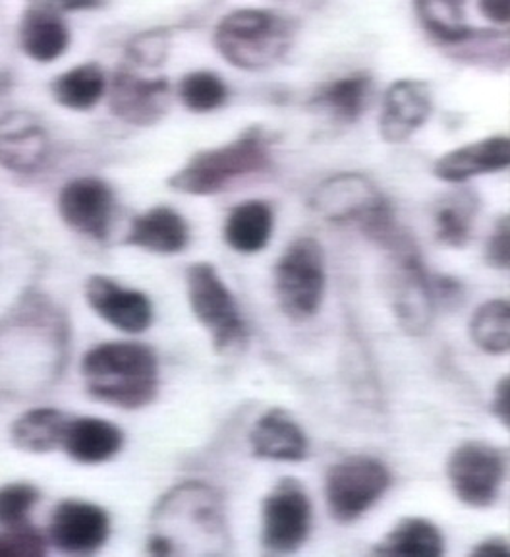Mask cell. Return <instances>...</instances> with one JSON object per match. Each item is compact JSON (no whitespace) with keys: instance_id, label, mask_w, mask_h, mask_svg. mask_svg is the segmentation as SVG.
Here are the masks:
<instances>
[{"instance_id":"cell-34","label":"cell","mask_w":510,"mask_h":557,"mask_svg":"<svg viewBox=\"0 0 510 557\" xmlns=\"http://www.w3.org/2000/svg\"><path fill=\"white\" fill-rule=\"evenodd\" d=\"M433 295L435 302L441 300V305H455L462 298V285L459 278L449 277V275H439L432 278Z\"/></svg>"},{"instance_id":"cell-11","label":"cell","mask_w":510,"mask_h":557,"mask_svg":"<svg viewBox=\"0 0 510 557\" xmlns=\"http://www.w3.org/2000/svg\"><path fill=\"white\" fill-rule=\"evenodd\" d=\"M312 532V502L302 482L281 479L261 505V544L273 554H295Z\"/></svg>"},{"instance_id":"cell-2","label":"cell","mask_w":510,"mask_h":557,"mask_svg":"<svg viewBox=\"0 0 510 557\" xmlns=\"http://www.w3.org/2000/svg\"><path fill=\"white\" fill-rule=\"evenodd\" d=\"M269 146L268 132L250 126L225 146L196 153L169 178V186L190 196H213L236 178L265 171L271 165Z\"/></svg>"},{"instance_id":"cell-36","label":"cell","mask_w":510,"mask_h":557,"mask_svg":"<svg viewBox=\"0 0 510 557\" xmlns=\"http://www.w3.org/2000/svg\"><path fill=\"white\" fill-rule=\"evenodd\" d=\"M509 375H505V377H501L499 383H497L494 395V414L505 428H509Z\"/></svg>"},{"instance_id":"cell-24","label":"cell","mask_w":510,"mask_h":557,"mask_svg":"<svg viewBox=\"0 0 510 557\" xmlns=\"http://www.w3.org/2000/svg\"><path fill=\"white\" fill-rule=\"evenodd\" d=\"M70 32L61 17L49 9L27 10L20 24V45L29 59L37 62L57 61L66 52Z\"/></svg>"},{"instance_id":"cell-8","label":"cell","mask_w":510,"mask_h":557,"mask_svg":"<svg viewBox=\"0 0 510 557\" xmlns=\"http://www.w3.org/2000/svg\"><path fill=\"white\" fill-rule=\"evenodd\" d=\"M188 300L196 320L211 333L219 352L240 347L248 337L240 305L216 273L215 265L198 261L186 271Z\"/></svg>"},{"instance_id":"cell-38","label":"cell","mask_w":510,"mask_h":557,"mask_svg":"<svg viewBox=\"0 0 510 557\" xmlns=\"http://www.w3.org/2000/svg\"><path fill=\"white\" fill-rule=\"evenodd\" d=\"M43 9L86 10L94 9L101 0H41Z\"/></svg>"},{"instance_id":"cell-3","label":"cell","mask_w":510,"mask_h":557,"mask_svg":"<svg viewBox=\"0 0 510 557\" xmlns=\"http://www.w3.org/2000/svg\"><path fill=\"white\" fill-rule=\"evenodd\" d=\"M295 32V24L273 10H236L216 26V51L236 69H269L290 49Z\"/></svg>"},{"instance_id":"cell-25","label":"cell","mask_w":510,"mask_h":557,"mask_svg":"<svg viewBox=\"0 0 510 557\" xmlns=\"http://www.w3.org/2000/svg\"><path fill=\"white\" fill-rule=\"evenodd\" d=\"M372 94V76L358 72L346 78L335 79L313 96L312 104L329 114L340 124H352L362 116Z\"/></svg>"},{"instance_id":"cell-12","label":"cell","mask_w":510,"mask_h":557,"mask_svg":"<svg viewBox=\"0 0 510 557\" xmlns=\"http://www.w3.org/2000/svg\"><path fill=\"white\" fill-rule=\"evenodd\" d=\"M59 209L74 231L103 240L113 221V190L99 178H76L62 188Z\"/></svg>"},{"instance_id":"cell-16","label":"cell","mask_w":510,"mask_h":557,"mask_svg":"<svg viewBox=\"0 0 510 557\" xmlns=\"http://www.w3.org/2000/svg\"><path fill=\"white\" fill-rule=\"evenodd\" d=\"M169 107V82L139 78L122 70L114 76L111 109L122 121L149 126L163 119Z\"/></svg>"},{"instance_id":"cell-37","label":"cell","mask_w":510,"mask_h":557,"mask_svg":"<svg viewBox=\"0 0 510 557\" xmlns=\"http://www.w3.org/2000/svg\"><path fill=\"white\" fill-rule=\"evenodd\" d=\"M507 554H509V540L502 536L482 540L476 548L472 549V556H507Z\"/></svg>"},{"instance_id":"cell-4","label":"cell","mask_w":510,"mask_h":557,"mask_svg":"<svg viewBox=\"0 0 510 557\" xmlns=\"http://www.w3.org/2000/svg\"><path fill=\"white\" fill-rule=\"evenodd\" d=\"M313 209L333 223H352L387 250L405 236L387 200L362 174H338L321 184Z\"/></svg>"},{"instance_id":"cell-21","label":"cell","mask_w":510,"mask_h":557,"mask_svg":"<svg viewBox=\"0 0 510 557\" xmlns=\"http://www.w3.org/2000/svg\"><path fill=\"white\" fill-rule=\"evenodd\" d=\"M124 435L121 428L114 426L101 418H78L70 420L66 434L62 440V449L74 461L84 465H99L113 459L121 451Z\"/></svg>"},{"instance_id":"cell-20","label":"cell","mask_w":510,"mask_h":557,"mask_svg":"<svg viewBox=\"0 0 510 557\" xmlns=\"http://www.w3.org/2000/svg\"><path fill=\"white\" fill-rule=\"evenodd\" d=\"M126 244L163 256L181 253L190 244V226L178 211L157 206L134 219Z\"/></svg>"},{"instance_id":"cell-23","label":"cell","mask_w":510,"mask_h":557,"mask_svg":"<svg viewBox=\"0 0 510 557\" xmlns=\"http://www.w3.org/2000/svg\"><path fill=\"white\" fill-rule=\"evenodd\" d=\"M443 552V532L435 522L422 517H407L398 521L373 548L377 556L439 557Z\"/></svg>"},{"instance_id":"cell-19","label":"cell","mask_w":510,"mask_h":557,"mask_svg":"<svg viewBox=\"0 0 510 557\" xmlns=\"http://www.w3.org/2000/svg\"><path fill=\"white\" fill-rule=\"evenodd\" d=\"M47 146L45 131L32 114L10 113L0 119V165L32 173L43 163Z\"/></svg>"},{"instance_id":"cell-27","label":"cell","mask_w":510,"mask_h":557,"mask_svg":"<svg viewBox=\"0 0 510 557\" xmlns=\"http://www.w3.org/2000/svg\"><path fill=\"white\" fill-rule=\"evenodd\" d=\"M107 89L103 70L96 62L79 64L64 72L52 84L54 99L72 111H89L96 107Z\"/></svg>"},{"instance_id":"cell-30","label":"cell","mask_w":510,"mask_h":557,"mask_svg":"<svg viewBox=\"0 0 510 557\" xmlns=\"http://www.w3.org/2000/svg\"><path fill=\"white\" fill-rule=\"evenodd\" d=\"M178 97L182 104L191 113H211L226 103L228 87L215 72L198 70L181 79Z\"/></svg>"},{"instance_id":"cell-14","label":"cell","mask_w":510,"mask_h":557,"mask_svg":"<svg viewBox=\"0 0 510 557\" xmlns=\"http://www.w3.org/2000/svg\"><path fill=\"white\" fill-rule=\"evenodd\" d=\"M86 298L104 322L124 333H144L153 322L149 296L136 288L119 285L113 278L96 275L86 285Z\"/></svg>"},{"instance_id":"cell-1","label":"cell","mask_w":510,"mask_h":557,"mask_svg":"<svg viewBox=\"0 0 510 557\" xmlns=\"http://www.w3.org/2000/svg\"><path fill=\"white\" fill-rule=\"evenodd\" d=\"M87 392L121 409H141L159 393V360L141 343L114 341L91 348L82 362Z\"/></svg>"},{"instance_id":"cell-22","label":"cell","mask_w":510,"mask_h":557,"mask_svg":"<svg viewBox=\"0 0 510 557\" xmlns=\"http://www.w3.org/2000/svg\"><path fill=\"white\" fill-rule=\"evenodd\" d=\"M273 225V209L265 201L248 200L228 213L223 235L234 252L258 253L268 248Z\"/></svg>"},{"instance_id":"cell-5","label":"cell","mask_w":510,"mask_h":557,"mask_svg":"<svg viewBox=\"0 0 510 557\" xmlns=\"http://www.w3.org/2000/svg\"><path fill=\"white\" fill-rule=\"evenodd\" d=\"M273 285L288 320H312L320 312L327 288V263L321 244L312 236H300L288 244L273 271Z\"/></svg>"},{"instance_id":"cell-29","label":"cell","mask_w":510,"mask_h":557,"mask_svg":"<svg viewBox=\"0 0 510 557\" xmlns=\"http://www.w3.org/2000/svg\"><path fill=\"white\" fill-rule=\"evenodd\" d=\"M470 335L477 347L487 355L501 357L510 348V305L507 298H495L477 308L472 322Z\"/></svg>"},{"instance_id":"cell-13","label":"cell","mask_w":510,"mask_h":557,"mask_svg":"<svg viewBox=\"0 0 510 557\" xmlns=\"http://www.w3.org/2000/svg\"><path fill=\"white\" fill-rule=\"evenodd\" d=\"M49 532L52 544L66 554H94L109 539L111 521L103 507L70 499L54 509Z\"/></svg>"},{"instance_id":"cell-10","label":"cell","mask_w":510,"mask_h":557,"mask_svg":"<svg viewBox=\"0 0 510 557\" xmlns=\"http://www.w3.org/2000/svg\"><path fill=\"white\" fill-rule=\"evenodd\" d=\"M507 451L489 442H464L447 461V479L462 504L485 509L501 496L507 476Z\"/></svg>"},{"instance_id":"cell-32","label":"cell","mask_w":510,"mask_h":557,"mask_svg":"<svg viewBox=\"0 0 510 557\" xmlns=\"http://www.w3.org/2000/svg\"><path fill=\"white\" fill-rule=\"evenodd\" d=\"M45 542L35 532L22 529H4L0 532V556L35 557L43 556Z\"/></svg>"},{"instance_id":"cell-9","label":"cell","mask_w":510,"mask_h":557,"mask_svg":"<svg viewBox=\"0 0 510 557\" xmlns=\"http://www.w3.org/2000/svg\"><path fill=\"white\" fill-rule=\"evenodd\" d=\"M393 476L385 462L354 455L335 462L325 479V497L333 519L343 524L358 521L385 496Z\"/></svg>"},{"instance_id":"cell-6","label":"cell","mask_w":510,"mask_h":557,"mask_svg":"<svg viewBox=\"0 0 510 557\" xmlns=\"http://www.w3.org/2000/svg\"><path fill=\"white\" fill-rule=\"evenodd\" d=\"M156 534L173 546L178 542H226L225 505L213 487L203 482H184L173 487L157 505Z\"/></svg>"},{"instance_id":"cell-7","label":"cell","mask_w":510,"mask_h":557,"mask_svg":"<svg viewBox=\"0 0 510 557\" xmlns=\"http://www.w3.org/2000/svg\"><path fill=\"white\" fill-rule=\"evenodd\" d=\"M390 260L387 271L390 306L400 327L412 337L424 335L435 315V295L432 278L424 268L418 246L410 236L400 238L389 248Z\"/></svg>"},{"instance_id":"cell-35","label":"cell","mask_w":510,"mask_h":557,"mask_svg":"<svg viewBox=\"0 0 510 557\" xmlns=\"http://www.w3.org/2000/svg\"><path fill=\"white\" fill-rule=\"evenodd\" d=\"M477 10L497 26H507L510 20L509 0H477Z\"/></svg>"},{"instance_id":"cell-18","label":"cell","mask_w":510,"mask_h":557,"mask_svg":"<svg viewBox=\"0 0 510 557\" xmlns=\"http://www.w3.org/2000/svg\"><path fill=\"white\" fill-rule=\"evenodd\" d=\"M250 444L256 457L269 461H303L310 451L302 426L283 409H271L256 422Z\"/></svg>"},{"instance_id":"cell-15","label":"cell","mask_w":510,"mask_h":557,"mask_svg":"<svg viewBox=\"0 0 510 557\" xmlns=\"http://www.w3.org/2000/svg\"><path fill=\"white\" fill-rule=\"evenodd\" d=\"M432 91L420 79H398L385 94L380 119L381 138L389 144L407 141L432 114Z\"/></svg>"},{"instance_id":"cell-26","label":"cell","mask_w":510,"mask_h":557,"mask_svg":"<svg viewBox=\"0 0 510 557\" xmlns=\"http://www.w3.org/2000/svg\"><path fill=\"white\" fill-rule=\"evenodd\" d=\"M70 418L54 409H35L20 417L12 430V437L24 451L47 453L62 447Z\"/></svg>"},{"instance_id":"cell-33","label":"cell","mask_w":510,"mask_h":557,"mask_svg":"<svg viewBox=\"0 0 510 557\" xmlns=\"http://www.w3.org/2000/svg\"><path fill=\"white\" fill-rule=\"evenodd\" d=\"M485 263L494 270H509L510 228L509 215H501L485 243Z\"/></svg>"},{"instance_id":"cell-17","label":"cell","mask_w":510,"mask_h":557,"mask_svg":"<svg viewBox=\"0 0 510 557\" xmlns=\"http://www.w3.org/2000/svg\"><path fill=\"white\" fill-rule=\"evenodd\" d=\"M509 165V136H492L439 157L433 174L443 183L462 184L480 174L499 173Z\"/></svg>"},{"instance_id":"cell-31","label":"cell","mask_w":510,"mask_h":557,"mask_svg":"<svg viewBox=\"0 0 510 557\" xmlns=\"http://www.w3.org/2000/svg\"><path fill=\"white\" fill-rule=\"evenodd\" d=\"M39 494L29 484H9L0 490V527L22 529L26 527L27 515L37 504Z\"/></svg>"},{"instance_id":"cell-28","label":"cell","mask_w":510,"mask_h":557,"mask_svg":"<svg viewBox=\"0 0 510 557\" xmlns=\"http://www.w3.org/2000/svg\"><path fill=\"white\" fill-rule=\"evenodd\" d=\"M476 208V200H472L467 191L443 198L433 211L437 243L449 248H464L472 238Z\"/></svg>"}]
</instances>
